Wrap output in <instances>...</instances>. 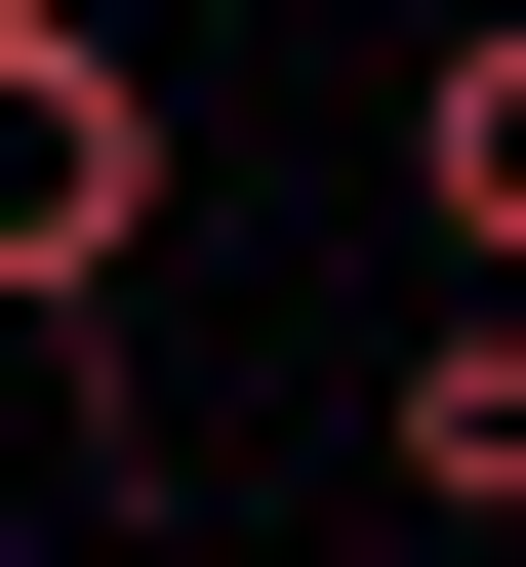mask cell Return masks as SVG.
<instances>
[{"mask_svg": "<svg viewBox=\"0 0 526 567\" xmlns=\"http://www.w3.org/2000/svg\"><path fill=\"white\" fill-rule=\"evenodd\" d=\"M364 446H405V527H526V284H445V324H405V405H364Z\"/></svg>", "mask_w": 526, "mask_h": 567, "instance_id": "7a4b0ae2", "label": "cell"}, {"mask_svg": "<svg viewBox=\"0 0 526 567\" xmlns=\"http://www.w3.org/2000/svg\"><path fill=\"white\" fill-rule=\"evenodd\" d=\"M405 203H445V284H526V0H445V82H405Z\"/></svg>", "mask_w": 526, "mask_h": 567, "instance_id": "3957f363", "label": "cell"}, {"mask_svg": "<svg viewBox=\"0 0 526 567\" xmlns=\"http://www.w3.org/2000/svg\"><path fill=\"white\" fill-rule=\"evenodd\" d=\"M82 567H283V527H82Z\"/></svg>", "mask_w": 526, "mask_h": 567, "instance_id": "277c9868", "label": "cell"}, {"mask_svg": "<svg viewBox=\"0 0 526 567\" xmlns=\"http://www.w3.org/2000/svg\"><path fill=\"white\" fill-rule=\"evenodd\" d=\"M122 284H163V41L122 0H0V324L82 365Z\"/></svg>", "mask_w": 526, "mask_h": 567, "instance_id": "6da1fadb", "label": "cell"}]
</instances>
